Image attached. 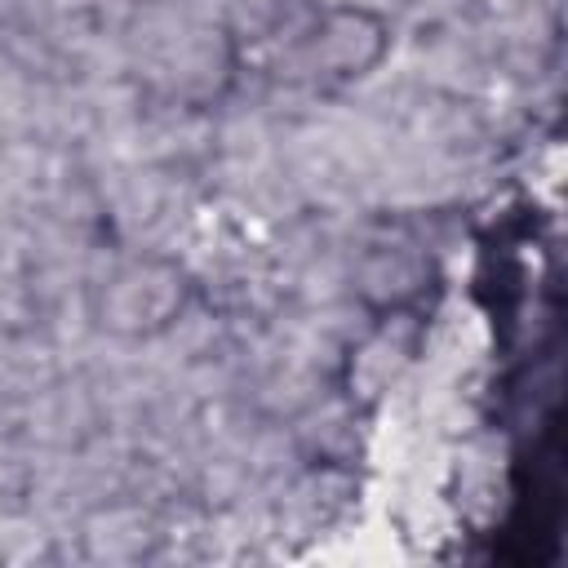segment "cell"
<instances>
[{"label":"cell","instance_id":"1","mask_svg":"<svg viewBox=\"0 0 568 568\" xmlns=\"http://www.w3.org/2000/svg\"><path fill=\"white\" fill-rule=\"evenodd\" d=\"M182 288L186 284L178 280V266L138 262L106 284V324L133 333L164 328L182 311Z\"/></svg>","mask_w":568,"mask_h":568}]
</instances>
